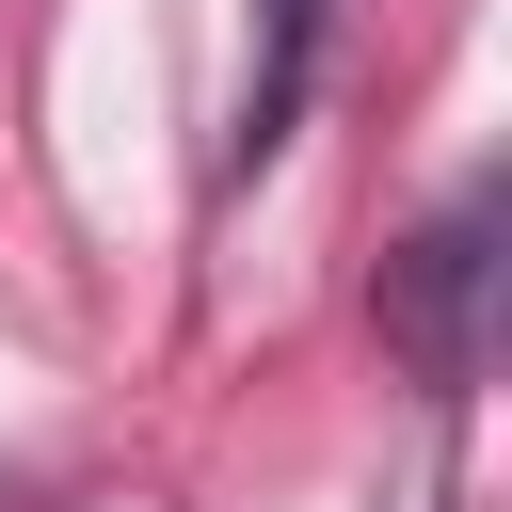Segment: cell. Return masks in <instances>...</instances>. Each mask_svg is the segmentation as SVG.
I'll return each instance as SVG.
<instances>
[{"instance_id":"6da1fadb","label":"cell","mask_w":512,"mask_h":512,"mask_svg":"<svg viewBox=\"0 0 512 512\" xmlns=\"http://www.w3.org/2000/svg\"><path fill=\"white\" fill-rule=\"evenodd\" d=\"M384 352H400L432 400L480 384V352H496V176H464V192L384 256Z\"/></svg>"},{"instance_id":"7a4b0ae2","label":"cell","mask_w":512,"mask_h":512,"mask_svg":"<svg viewBox=\"0 0 512 512\" xmlns=\"http://www.w3.org/2000/svg\"><path fill=\"white\" fill-rule=\"evenodd\" d=\"M304 64H320V0H272V64H256V96H240V160H272V144H288Z\"/></svg>"}]
</instances>
